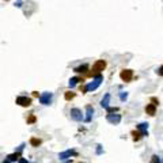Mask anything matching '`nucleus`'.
<instances>
[{
    "label": "nucleus",
    "mask_w": 163,
    "mask_h": 163,
    "mask_svg": "<svg viewBox=\"0 0 163 163\" xmlns=\"http://www.w3.org/2000/svg\"><path fill=\"white\" fill-rule=\"evenodd\" d=\"M103 80V76L101 75H97L92 78V82H90V83H87L84 87H80V90H83V94H86V92H90V91H94V90H97L98 87L101 86V83H102Z\"/></svg>",
    "instance_id": "f257e3e1"
},
{
    "label": "nucleus",
    "mask_w": 163,
    "mask_h": 163,
    "mask_svg": "<svg viewBox=\"0 0 163 163\" xmlns=\"http://www.w3.org/2000/svg\"><path fill=\"white\" fill-rule=\"evenodd\" d=\"M106 68V61L105 60H98V61H95L94 64H92V73H91V76H97V75H99L101 72H102L103 69Z\"/></svg>",
    "instance_id": "f03ea898"
},
{
    "label": "nucleus",
    "mask_w": 163,
    "mask_h": 163,
    "mask_svg": "<svg viewBox=\"0 0 163 163\" xmlns=\"http://www.w3.org/2000/svg\"><path fill=\"white\" fill-rule=\"evenodd\" d=\"M15 103L16 105H19V106H22V107H30L31 103H33V101H31V98L26 97V95H19V97H16Z\"/></svg>",
    "instance_id": "7ed1b4c3"
},
{
    "label": "nucleus",
    "mask_w": 163,
    "mask_h": 163,
    "mask_svg": "<svg viewBox=\"0 0 163 163\" xmlns=\"http://www.w3.org/2000/svg\"><path fill=\"white\" fill-rule=\"evenodd\" d=\"M69 116H71V118L73 120V121H82V120H84V116H83V113H82V110L79 107H72L69 110Z\"/></svg>",
    "instance_id": "20e7f679"
},
{
    "label": "nucleus",
    "mask_w": 163,
    "mask_h": 163,
    "mask_svg": "<svg viewBox=\"0 0 163 163\" xmlns=\"http://www.w3.org/2000/svg\"><path fill=\"white\" fill-rule=\"evenodd\" d=\"M52 101H53V94L52 92H43L40 95V103L41 105H50Z\"/></svg>",
    "instance_id": "39448f33"
},
{
    "label": "nucleus",
    "mask_w": 163,
    "mask_h": 163,
    "mask_svg": "<svg viewBox=\"0 0 163 163\" xmlns=\"http://www.w3.org/2000/svg\"><path fill=\"white\" fill-rule=\"evenodd\" d=\"M120 78H121L125 83H129L133 79V71L132 69H122L121 72H120Z\"/></svg>",
    "instance_id": "423d86ee"
},
{
    "label": "nucleus",
    "mask_w": 163,
    "mask_h": 163,
    "mask_svg": "<svg viewBox=\"0 0 163 163\" xmlns=\"http://www.w3.org/2000/svg\"><path fill=\"white\" fill-rule=\"evenodd\" d=\"M106 120H107L109 122H110L111 125H118L120 122H121V114H114V113H109L107 116H106Z\"/></svg>",
    "instance_id": "0eeeda50"
},
{
    "label": "nucleus",
    "mask_w": 163,
    "mask_h": 163,
    "mask_svg": "<svg viewBox=\"0 0 163 163\" xmlns=\"http://www.w3.org/2000/svg\"><path fill=\"white\" fill-rule=\"evenodd\" d=\"M71 156H78V152L75 149H67V151H62L59 154V159L60 160H65V159H69Z\"/></svg>",
    "instance_id": "6e6552de"
},
{
    "label": "nucleus",
    "mask_w": 163,
    "mask_h": 163,
    "mask_svg": "<svg viewBox=\"0 0 163 163\" xmlns=\"http://www.w3.org/2000/svg\"><path fill=\"white\" fill-rule=\"evenodd\" d=\"M136 129L143 135V137L148 136V122H140V124L136 125Z\"/></svg>",
    "instance_id": "1a4fd4ad"
},
{
    "label": "nucleus",
    "mask_w": 163,
    "mask_h": 163,
    "mask_svg": "<svg viewBox=\"0 0 163 163\" xmlns=\"http://www.w3.org/2000/svg\"><path fill=\"white\" fill-rule=\"evenodd\" d=\"M92 114H94V107L91 105H87L86 106V117H84V121L90 122L92 118Z\"/></svg>",
    "instance_id": "9d476101"
},
{
    "label": "nucleus",
    "mask_w": 163,
    "mask_h": 163,
    "mask_svg": "<svg viewBox=\"0 0 163 163\" xmlns=\"http://www.w3.org/2000/svg\"><path fill=\"white\" fill-rule=\"evenodd\" d=\"M29 144L33 147V148H38V147L42 144V140H41L40 137H37V136H33V137H30Z\"/></svg>",
    "instance_id": "9b49d317"
},
{
    "label": "nucleus",
    "mask_w": 163,
    "mask_h": 163,
    "mask_svg": "<svg viewBox=\"0 0 163 163\" xmlns=\"http://www.w3.org/2000/svg\"><path fill=\"white\" fill-rule=\"evenodd\" d=\"M145 113L148 114V116H151V117H154L155 114H156V106L155 105H152V103H147V106H145Z\"/></svg>",
    "instance_id": "f8f14e48"
},
{
    "label": "nucleus",
    "mask_w": 163,
    "mask_h": 163,
    "mask_svg": "<svg viewBox=\"0 0 163 163\" xmlns=\"http://www.w3.org/2000/svg\"><path fill=\"white\" fill-rule=\"evenodd\" d=\"M110 94L109 92H106L105 95H103V98H102V101H101V106H102L103 109H106L107 110L109 109V103H110Z\"/></svg>",
    "instance_id": "ddd939ff"
},
{
    "label": "nucleus",
    "mask_w": 163,
    "mask_h": 163,
    "mask_svg": "<svg viewBox=\"0 0 163 163\" xmlns=\"http://www.w3.org/2000/svg\"><path fill=\"white\" fill-rule=\"evenodd\" d=\"M5 158H7L10 162H18V160L22 158V154H21V152H16L15 151V152H12V154H8Z\"/></svg>",
    "instance_id": "4468645a"
},
{
    "label": "nucleus",
    "mask_w": 163,
    "mask_h": 163,
    "mask_svg": "<svg viewBox=\"0 0 163 163\" xmlns=\"http://www.w3.org/2000/svg\"><path fill=\"white\" fill-rule=\"evenodd\" d=\"M80 82H84V80L82 78H79V76H73V78L69 79V82H68V86H69L71 88H73V87H75L78 83H80Z\"/></svg>",
    "instance_id": "2eb2a0df"
},
{
    "label": "nucleus",
    "mask_w": 163,
    "mask_h": 163,
    "mask_svg": "<svg viewBox=\"0 0 163 163\" xmlns=\"http://www.w3.org/2000/svg\"><path fill=\"white\" fill-rule=\"evenodd\" d=\"M130 135H132V140H133V141H136V143H137V141H140L141 139H143V135H141V133L139 132L137 129L132 130V132H130Z\"/></svg>",
    "instance_id": "dca6fc26"
},
{
    "label": "nucleus",
    "mask_w": 163,
    "mask_h": 163,
    "mask_svg": "<svg viewBox=\"0 0 163 163\" xmlns=\"http://www.w3.org/2000/svg\"><path fill=\"white\" fill-rule=\"evenodd\" d=\"M87 68H88V65L83 64V65H79V67H76L73 71H75L76 73H83V72H86V71H87Z\"/></svg>",
    "instance_id": "f3484780"
},
{
    "label": "nucleus",
    "mask_w": 163,
    "mask_h": 163,
    "mask_svg": "<svg viewBox=\"0 0 163 163\" xmlns=\"http://www.w3.org/2000/svg\"><path fill=\"white\" fill-rule=\"evenodd\" d=\"M64 98H65V101H72L73 98H75V92H72V91H67L64 94Z\"/></svg>",
    "instance_id": "a211bd4d"
},
{
    "label": "nucleus",
    "mask_w": 163,
    "mask_h": 163,
    "mask_svg": "<svg viewBox=\"0 0 163 163\" xmlns=\"http://www.w3.org/2000/svg\"><path fill=\"white\" fill-rule=\"evenodd\" d=\"M149 163H160V156L156 154H154L151 156V159H149Z\"/></svg>",
    "instance_id": "6ab92c4d"
},
{
    "label": "nucleus",
    "mask_w": 163,
    "mask_h": 163,
    "mask_svg": "<svg viewBox=\"0 0 163 163\" xmlns=\"http://www.w3.org/2000/svg\"><path fill=\"white\" fill-rule=\"evenodd\" d=\"M35 121H37V117H35L34 114H30V116L27 117V120H26V122H27L29 125H30V124H34Z\"/></svg>",
    "instance_id": "aec40b11"
},
{
    "label": "nucleus",
    "mask_w": 163,
    "mask_h": 163,
    "mask_svg": "<svg viewBox=\"0 0 163 163\" xmlns=\"http://www.w3.org/2000/svg\"><path fill=\"white\" fill-rule=\"evenodd\" d=\"M126 98H128V92L122 91L121 94H120V99H121V101H126Z\"/></svg>",
    "instance_id": "412c9836"
},
{
    "label": "nucleus",
    "mask_w": 163,
    "mask_h": 163,
    "mask_svg": "<svg viewBox=\"0 0 163 163\" xmlns=\"http://www.w3.org/2000/svg\"><path fill=\"white\" fill-rule=\"evenodd\" d=\"M118 111V107H109L107 109V114L109 113H117Z\"/></svg>",
    "instance_id": "4be33fe9"
},
{
    "label": "nucleus",
    "mask_w": 163,
    "mask_h": 163,
    "mask_svg": "<svg viewBox=\"0 0 163 163\" xmlns=\"http://www.w3.org/2000/svg\"><path fill=\"white\" fill-rule=\"evenodd\" d=\"M151 102H152V105H155V106L159 105V99H156L155 97H152V98H151Z\"/></svg>",
    "instance_id": "5701e85b"
},
{
    "label": "nucleus",
    "mask_w": 163,
    "mask_h": 163,
    "mask_svg": "<svg viewBox=\"0 0 163 163\" xmlns=\"http://www.w3.org/2000/svg\"><path fill=\"white\" fill-rule=\"evenodd\" d=\"M18 163H30V162L26 159V158H21V159L18 160Z\"/></svg>",
    "instance_id": "b1692460"
},
{
    "label": "nucleus",
    "mask_w": 163,
    "mask_h": 163,
    "mask_svg": "<svg viewBox=\"0 0 163 163\" xmlns=\"http://www.w3.org/2000/svg\"><path fill=\"white\" fill-rule=\"evenodd\" d=\"M156 72H158V75L163 76V65H162V67H159V69H158V71H156Z\"/></svg>",
    "instance_id": "393cba45"
},
{
    "label": "nucleus",
    "mask_w": 163,
    "mask_h": 163,
    "mask_svg": "<svg viewBox=\"0 0 163 163\" xmlns=\"http://www.w3.org/2000/svg\"><path fill=\"white\" fill-rule=\"evenodd\" d=\"M98 148H97V154H101V152H102V148H101V147L102 145H97Z\"/></svg>",
    "instance_id": "a878e982"
},
{
    "label": "nucleus",
    "mask_w": 163,
    "mask_h": 163,
    "mask_svg": "<svg viewBox=\"0 0 163 163\" xmlns=\"http://www.w3.org/2000/svg\"><path fill=\"white\" fill-rule=\"evenodd\" d=\"M15 5H16V7H22V2H21V0H19L18 3H15Z\"/></svg>",
    "instance_id": "bb28decb"
},
{
    "label": "nucleus",
    "mask_w": 163,
    "mask_h": 163,
    "mask_svg": "<svg viewBox=\"0 0 163 163\" xmlns=\"http://www.w3.org/2000/svg\"><path fill=\"white\" fill-rule=\"evenodd\" d=\"M33 95H34V97H38V98H40V94H38L37 91H33Z\"/></svg>",
    "instance_id": "cd10ccee"
},
{
    "label": "nucleus",
    "mask_w": 163,
    "mask_h": 163,
    "mask_svg": "<svg viewBox=\"0 0 163 163\" xmlns=\"http://www.w3.org/2000/svg\"><path fill=\"white\" fill-rule=\"evenodd\" d=\"M2 163H12V162H10V160H8V159H7V158H5V159H4V160H3V162H2Z\"/></svg>",
    "instance_id": "c85d7f7f"
},
{
    "label": "nucleus",
    "mask_w": 163,
    "mask_h": 163,
    "mask_svg": "<svg viewBox=\"0 0 163 163\" xmlns=\"http://www.w3.org/2000/svg\"><path fill=\"white\" fill-rule=\"evenodd\" d=\"M79 163H84V162H79Z\"/></svg>",
    "instance_id": "c756f323"
}]
</instances>
